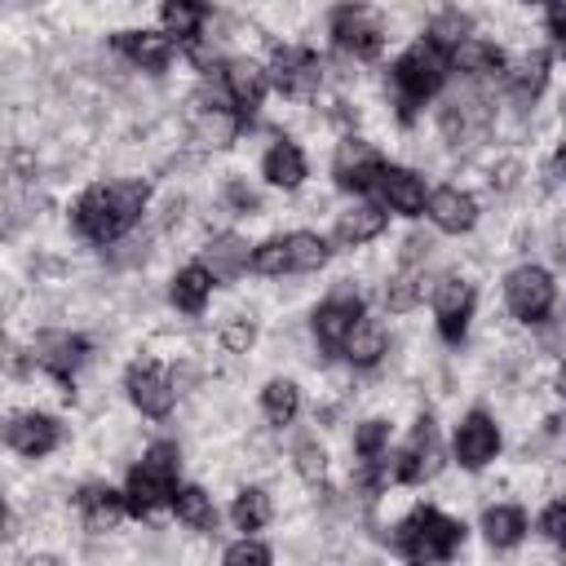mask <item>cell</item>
<instances>
[{"label":"cell","instance_id":"cell-1","mask_svg":"<svg viewBox=\"0 0 566 566\" xmlns=\"http://www.w3.org/2000/svg\"><path fill=\"white\" fill-rule=\"evenodd\" d=\"M146 208V186L142 182H111L94 186L76 204V230L94 243H116Z\"/></svg>","mask_w":566,"mask_h":566},{"label":"cell","instance_id":"cell-2","mask_svg":"<svg viewBox=\"0 0 566 566\" xmlns=\"http://www.w3.org/2000/svg\"><path fill=\"white\" fill-rule=\"evenodd\" d=\"M465 526L443 518L438 509H416L403 526H399V548L412 557V562H443L456 553Z\"/></svg>","mask_w":566,"mask_h":566},{"label":"cell","instance_id":"cell-3","mask_svg":"<svg viewBox=\"0 0 566 566\" xmlns=\"http://www.w3.org/2000/svg\"><path fill=\"white\" fill-rule=\"evenodd\" d=\"M173 482H177V447L160 443L146 451V460L129 478V509L133 513H155L173 504Z\"/></svg>","mask_w":566,"mask_h":566},{"label":"cell","instance_id":"cell-4","mask_svg":"<svg viewBox=\"0 0 566 566\" xmlns=\"http://www.w3.org/2000/svg\"><path fill=\"white\" fill-rule=\"evenodd\" d=\"M443 72H447V63H443L438 45H416V50L403 54V63L394 67V94H399V116L403 120L443 85Z\"/></svg>","mask_w":566,"mask_h":566},{"label":"cell","instance_id":"cell-5","mask_svg":"<svg viewBox=\"0 0 566 566\" xmlns=\"http://www.w3.org/2000/svg\"><path fill=\"white\" fill-rule=\"evenodd\" d=\"M504 293H509V311H513L518 319H526V324H540V319L553 311V297H557L548 270H540V265L513 270L509 283H504Z\"/></svg>","mask_w":566,"mask_h":566},{"label":"cell","instance_id":"cell-6","mask_svg":"<svg viewBox=\"0 0 566 566\" xmlns=\"http://www.w3.org/2000/svg\"><path fill=\"white\" fill-rule=\"evenodd\" d=\"M333 36L337 50L350 58H377L381 54V23L368 6H346L333 14Z\"/></svg>","mask_w":566,"mask_h":566},{"label":"cell","instance_id":"cell-7","mask_svg":"<svg viewBox=\"0 0 566 566\" xmlns=\"http://www.w3.org/2000/svg\"><path fill=\"white\" fill-rule=\"evenodd\" d=\"M438 469H443L438 434H434L429 421H421L416 434H412V443H407V447L399 451V460H394V478H399V482H425V478H434Z\"/></svg>","mask_w":566,"mask_h":566},{"label":"cell","instance_id":"cell-8","mask_svg":"<svg viewBox=\"0 0 566 566\" xmlns=\"http://www.w3.org/2000/svg\"><path fill=\"white\" fill-rule=\"evenodd\" d=\"M434 315H438V328L447 341H460L465 328H469V315H474V289L465 279H443L438 293H434Z\"/></svg>","mask_w":566,"mask_h":566},{"label":"cell","instance_id":"cell-9","mask_svg":"<svg viewBox=\"0 0 566 566\" xmlns=\"http://www.w3.org/2000/svg\"><path fill=\"white\" fill-rule=\"evenodd\" d=\"M319 80H324V67H319L315 54H306V50H279L274 54V85L283 94L306 98V94L319 89Z\"/></svg>","mask_w":566,"mask_h":566},{"label":"cell","instance_id":"cell-10","mask_svg":"<svg viewBox=\"0 0 566 566\" xmlns=\"http://www.w3.org/2000/svg\"><path fill=\"white\" fill-rule=\"evenodd\" d=\"M381 160H377V151L368 146V142H341L337 146V164H333V173H337V182L346 186V191H368V186H377V177H381Z\"/></svg>","mask_w":566,"mask_h":566},{"label":"cell","instance_id":"cell-11","mask_svg":"<svg viewBox=\"0 0 566 566\" xmlns=\"http://www.w3.org/2000/svg\"><path fill=\"white\" fill-rule=\"evenodd\" d=\"M496 451H500V434H496L491 416L474 412V416L456 429V460H460L465 469H482L487 460H496Z\"/></svg>","mask_w":566,"mask_h":566},{"label":"cell","instance_id":"cell-12","mask_svg":"<svg viewBox=\"0 0 566 566\" xmlns=\"http://www.w3.org/2000/svg\"><path fill=\"white\" fill-rule=\"evenodd\" d=\"M129 399L142 407V416H168L173 412V381L160 372V368H151V363H138L133 372H129Z\"/></svg>","mask_w":566,"mask_h":566},{"label":"cell","instance_id":"cell-13","mask_svg":"<svg viewBox=\"0 0 566 566\" xmlns=\"http://www.w3.org/2000/svg\"><path fill=\"white\" fill-rule=\"evenodd\" d=\"M359 319H363V302H359V297L341 293V297L324 302V306H319V315H315V337H319V346H328V350H341L346 333H350Z\"/></svg>","mask_w":566,"mask_h":566},{"label":"cell","instance_id":"cell-14","mask_svg":"<svg viewBox=\"0 0 566 566\" xmlns=\"http://www.w3.org/2000/svg\"><path fill=\"white\" fill-rule=\"evenodd\" d=\"M85 337H72V333H45L41 341H36V363L45 368V372H54L58 381H72V372L80 368V359H85Z\"/></svg>","mask_w":566,"mask_h":566},{"label":"cell","instance_id":"cell-15","mask_svg":"<svg viewBox=\"0 0 566 566\" xmlns=\"http://www.w3.org/2000/svg\"><path fill=\"white\" fill-rule=\"evenodd\" d=\"M429 217H434L438 230L460 235V230H469L478 221V204H474V195H465L456 186H443V191L429 195Z\"/></svg>","mask_w":566,"mask_h":566},{"label":"cell","instance_id":"cell-16","mask_svg":"<svg viewBox=\"0 0 566 566\" xmlns=\"http://www.w3.org/2000/svg\"><path fill=\"white\" fill-rule=\"evenodd\" d=\"M6 438H10V447L19 451V456H50L54 447H58V425L50 421V416H19L10 429H6Z\"/></svg>","mask_w":566,"mask_h":566},{"label":"cell","instance_id":"cell-17","mask_svg":"<svg viewBox=\"0 0 566 566\" xmlns=\"http://www.w3.org/2000/svg\"><path fill=\"white\" fill-rule=\"evenodd\" d=\"M116 50L133 67H142V72H164L168 67V54H173L168 36H155V32H120L116 36Z\"/></svg>","mask_w":566,"mask_h":566},{"label":"cell","instance_id":"cell-18","mask_svg":"<svg viewBox=\"0 0 566 566\" xmlns=\"http://www.w3.org/2000/svg\"><path fill=\"white\" fill-rule=\"evenodd\" d=\"M377 186H381V195L390 199L394 213L416 217V213L425 208V182H421L416 173H407V168H381Z\"/></svg>","mask_w":566,"mask_h":566},{"label":"cell","instance_id":"cell-19","mask_svg":"<svg viewBox=\"0 0 566 566\" xmlns=\"http://www.w3.org/2000/svg\"><path fill=\"white\" fill-rule=\"evenodd\" d=\"M80 509H85V526H89L94 535H107V531H116V522L124 518V496L111 491V487H85Z\"/></svg>","mask_w":566,"mask_h":566},{"label":"cell","instance_id":"cell-20","mask_svg":"<svg viewBox=\"0 0 566 566\" xmlns=\"http://www.w3.org/2000/svg\"><path fill=\"white\" fill-rule=\"evenodd\" d=\"M487 124V107H482V98H474V94H456L447 107H443V133H447V142H465V138H474L478 129Z\"/></svg>","mask_w":566,"mask_h":566},{"label":"cell","instance_id":"cell-21","mask_svg":"<svg viewBox=\"0 0 566 566\" xmlns=\"http://www.w3.org/2000/svg\"><path fill=\"white\" fill-rule=\"evenodd\" d=\"M243 265H248V243H243L239 235H221V239H213V243L204 248V270H208L213 279H221V283L239 279Z\"/></svg>","mask_w":566,"mask_h":566},{"label":"cell","instance_id":"cell-22","mask_svg":"<svg viewBox=\"0 0 566 566\" xmlns=\"http://www.w3.org/2000/svg\"><path fill=\"white\" fill-rule=\"evenodd\" d=\"M261 173H265V182H270V186L293 191V186H302V177H306V160H302V151H297L293 142H279V146H270V151H265Z\"/></svg>","mask_w":566,"mask_h":566},{"label":"cell","instance_id":"cell-23","mask_svg":"<svg viewBox=\"0 0 566 566\" xmlns=\"http://www.w3.org/2000/svg\"><path fill=\"white\" fill-rule=\"evenodd\" d=\"M261 94H265V72H261L257 63L239 58V63H230V67H226V98H230L235 107L252 111V107L261 102Z\"/></svg>","mask_w":566,"mask_h":566},{"label":"cell","instance_id":"cell-24","mask_svg":"<svg viewBox=\"0 0 566 566\" xmlns=\"http://www.w3.org/2000/svg\"><path fill=\"white\" fill-rule=\"evenodd\" d=\"M341 350H346V359H350L355 368H372V363L385 355V328H381L377 319H359V324L346 333Z\"/></svg>","mask_w":566,"mask_h":566},{"label":"cell","instance_id":"cell-25","mask_svg":"<svg viewBox=\"0 0 566 566\" xmlns=\"http://www.w3.org/2000/svg\"><path fill=\"white\" fill-rule=\"evenodd\" d=\"M208 293H213V274H208L204 265H186V270H177V279H173V306H177V311L199 315V311H204V302H208Z\"/></svg>","mask_w":566,"mask_h":566},{"label":"cell","instance_id":"cell-26","mask_svg":"<svg viewBox=\"0 0 566 566\" xmlns=\"http://www.w3.org/2000/svg\"><path fill=\"white\" fill-rule=\"evenodd\" d=\"M451 63H456V72H465V76H500V72H504V54H500L496 45L469 41V36L456 45Z\"/></svg>","mask_w":566,"mask_h":566},{"label":"cell","instance_id":"cell-27","mask_svg":"<svg viewBox=\"0 0 566 566\" xmlns=\"http://www.w3.org/2000/svg\"><path fill=\"white\" fill-rule=\"evenodd\" d=\"M381 230H385V213H381V208H372V204L350 208V213H341V221H337V239H341L346 248H359V243L377 239Z\"/></svg>","mask_w":566,"mask_h":566},{"label":"cell","instance_id":"cell-28","mask_svg":"<svg viewBox=\"0 0 566 566\" xmlns=\"http://www.w3.org/2000/svg\"><path fill=\"white\" fill-rule=\"evenodd\" d=\"M173 509H177V522H186L191 531H217V509H213L208 491H199V487L173 491Z\"/></svg>","mask_w":566,"mask_h":566},{"label":"cell","instance_id":"cell-29","mask_svg":"<svg viewBox=\"0 0 566 566\" xmlns=\"http://www.w3.org/2000/svg\"><path fill=\"white\" fill-rule=\"evenodd\" d=\"M289 243V270H319L324 261H328V243L319 239V235H311V230H297V235H289L283 239Z\"/></svg>","mask_w":566,"mask_h":566},{"label":"cell","instance_id":"cell-30","mask_svg":"<svg viewBox=\"0 0 566 566\" xmlns=\"http://www.w3.org/2000/svg\"><path fill=\"white\" fill-rule=\"evenodd\" d=\"M482 531H487V540H491L496 548H513V544L522 540V531H526V518H522L518 509H487Z\"/></svg>","mask_w":566,"mask_h":566},{"label":"cell","instance_id":"cell-31","mask_svg":"<svg viewBox=\"0 0 566 566\" xmlns=\"http://www.w3.org/2000/svg\"><path fill=\"white\" fill-rule=\"evenodd\" d=\"M261 403H265L270 425H289V421L297 416V407H302V394H297V385H293V381H270Z\"/></svg>","mask_w":566,"mask_h":566},{"label":"cell","instance_id":"cell-32","mask_svg":"<svg viewBox=\"0 0 566 566\" xmlns=\"http://www.w3.org/2000/svg\"><path fill=\"white\" fill-rule=\"evenodd\" d=\"M230 518H235V526H239V531H261V526L270 522V500H265V491H257V487L239 491V500H235Z\"/></svg>","mask_w":566,"mask_h":566},{"label":"cell","instance_id":"cell-33","mask_svg":"<svg viewBox=\"0 0 566 566\" xmlns=\"http://www.w3.org/2000/svg\"><path fill=\"white\" fill-rule=\"evenodd\" d=\"M199 23H204V6H199V0H164V28L173 36L191 41L199 32Z\"/></svg>","mask_w":566,"mask_h":566},{"label":"cell","instance_id":"cell-34","mask_svg":"<svg viewBox=\"0 0 566 566\" xmlns=\"http://www.w3.org/2000/svg\"><path fill=\"white\" fill-rule=\"evenodd\" d=\"M421 302V270L416 265H403L394 279H390V289H385V306L394 311V315H403V311H412Z\"/></svg>","mask_w":566,"mask_h":566},{"label":"cell","instance_id":"cell-35","mask_svg":"<svg viewBox=\"0 0 566 566\" xmlns=\"http://www.w3.org/2000/svg\"><path fill=\"white\" fill-rule=\"evenodd\" d=\"M230 138H235V120L226 111H204L195 120V142L199 146H230Z\"/></svg>","mask_w":566,"mask_h":566},{"label":"cell","instance_id":"cell-36","mask_svg":"<svg viewBox=\"0 0 566 566\" xmlns=\"http://www.w3.org/2000/svg\"><path fill=\"white\" fill-rule=\"evenodd\" d=\"M297 474H302L306 482H324V474H328V456H324V447H319L315 438L297 443Z\"/></svg>","mask_w":566,"mask_h":566},{"label":"cell","instance_id":"cell-37","mask_svg":"<svg viewBox=\"0 0 566 566\" xmlns=\"http://www.w3.org/2000/svg\"><path fill=\"white\" fill-rule=\"evenodd\" d=\"M385 443H390V425H385V421H368V425L359 429V438H355V451H359L363 460H377V456L385 451Z\"/></svg>","mask_w":566,"mask_h":566},{"label":"cell","instance_id":"cell-38","mask_svg":"<svg viewBox=\"0 0 566 566\" xmlns=\"http://www.w3.org/2000/svg\"><path fill=\"white\" fill-rule=\"evenodd\" d=\"M252 265H257L261 274H283V270H289V243H283V239L261 243L257 257H252Z\"/></svg>","mask_w":566,"mask_h":566},{"label":"cell","instance_id":"cell-39","mask_svg":"<svg viewBox=\"0 0 566 566\" xmlns=\"http://www.w3.org/2000/svg\"><path fill=\"white\" fill-rule=\"evenodd\" d=\"M465 32H469V19H465V14H443V19L434 23V45L456 50V45L465 41Z\"/></svg>","mask_w":566,"mask_h":566},{"label":"cell","instance_id":"cell-40","mask_svg":"<svg viewBox=\"0 0 566 566\" xmlns=\"http://www.w3.org/2000/svg\"><path fill=\"white\" fill-rule=\"evenodd\" d=\"M544 72H548V58L544 54H531L518 63V94H535L544 85Z\"/></svg>","mask_w":566,"mask_h":566},{"label":"cell","instance_id":"cell-41","mask_svg":"<svg viewBox=\"0 0 566 566\" xmlns=\"http://www.w3.org/2000/svg\"><path fill=\"white\" fill-rule=\"evenodd\" d=\"M252 341H257V328H252L248 319H230V324L221 328V346H226L230 355H248Z\"/></svg>","mask_w":566,"mask_h":566},{"label":"cell","instance_id":"cell-42","mask_svg":"<svg viewBox=\"0 0 566 566\" xmlns=\"http://www.w3.org/2000/svg\"><path fill=\"white\" fill-rule=\"evenodd\" d=\"M226 562L230 566H265L270 562V548H261V544H252V540H243V544H235V548H226Z\"/></svg>","mask_w":566,"mask_h":566},{"label":"cell","instance_id":"cell-43","mask_svg":"<svg viewBox=\"0 0 566 566\" xmlns=\"http://www.w3.org/2000/svg\"><path fill=\"white\" fill-rule=\"evenodd\" d=\"M540 531L548 540H566V504H548L544 518H540Z\"/></svg>","mask_w":566,"mask_h":566},{"label":"cell","instance_id":"cell-44","mask_svg":"<svg viewBox=\"0 0 566 566\" xmlns=\"http://www.w3.org/2000/svg\"><path fill=\"white\" fill-rule=\"evenodd\" d=\"M226 204L239 208V213H257V195H252L243 182H230V186H226Z\"/></svg>","mask_w":566,"mask_h":566},{"label":"cell","instance_id":"cell-45","mask_svg":"<svg viewBox=\"0 0 566 566\" xmlns=\"http://www.w3.org/2000/svg\"><path fill=\"white\" fill-rule=\"evenodd\" d=\"M429 252H434V239H429V235H412L407 248H403V265H416V261L429 257Z\"/></svg>","mask_w":566,"mask_h":566},{"label":"cell","instance_id":"cell-46","mask_svg":"<svg viewBox=\"0 0 566 566\" xmlns=\"http://www.w3.org/2000/svg\"><path fill=\"white\" fill-rule=\"evenodd\" d=\"M548 32L553 41H566V0H548Z\"/></svg>","mask_w":566,"mask_h":566},{"label":"cell","instance_id":"cell-47","mask_svg":"<svg viewBox=\"0 0 566 566\" xmlns=\"http://www.w3.org/2000/svg\"><path fill=\"white\" fill-rule=\"evenodd\" d=\"M518 173H522V168L509 160V164H500V177H491V182H496L500 191H509V186H518Z\"/></svg>","mask_w":566,"mask_h":566},{"label":"cell","instance_id":"cell-48","mask_svg":"<svg viewBox=\"0 0 566 566\" xmlns=\"http://www.w3.org/2000/svg\"><path fill=\"white\" fill-rule=\"evenodd\" d=\"M0 531H6V500H0Z\"/></svg>","mask_w":566,"mask_h":566}]
</instances>
